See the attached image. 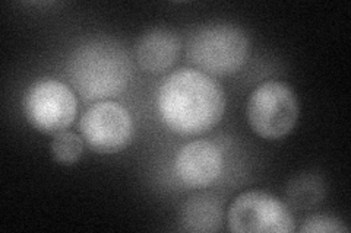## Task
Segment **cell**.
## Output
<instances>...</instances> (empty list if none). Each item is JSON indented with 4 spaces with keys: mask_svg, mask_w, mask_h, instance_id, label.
Instances as JSON below:
<instances>
[{
    "mask_svg": "<svg viewBox=\"0 0 351 233\" xmlns=\"http://www.w3.org/2000/svg\"><path fill=\"white\" fill-rule=\"evenodd\" d=\"M157 105L170 130L182 136H196L221 121L226 95L213 76L197 69H180L161 83Z\"/></svg>",
    "mask_w": 351,
    "mask_h": 233,
    "instance_id": "cell-1",
    "label": "cell"
},
{
    "mask_svg": "<svg viewBox=\"0 0 351 233\" xmlns=\"http://www.w3.org/2000/svg\"><path fill=\"white\" fill-rule=\"evenodd\" d=\"M68 77L85 101H101L122 94L132 77L126 50L108 38L84 42L68 60Z\"/></svg>",
    "mask_w": 351,
    "mask_h": 233,
    "instance_id": "cell-2",
    "label": "cell"
},
{
    "mask_svg": "<svg viewBox=\"0 0 351 233\" xmlns=\"http://www.w3.org/2000/svg\"><path fill=\"white\" fill-rule=\"evenodd\" d=\"M250 42L245 31L230 24H211L193 32L188 57L197 70L210 76H228L247 61Z\"/></svg>",
    "mask_w": 351,
    "mask_h": 233,
    "instance_id": "cell-3",
    "label": "cell"
},
{
    "mask_svg": "<svg viewBox=\"0 0 351 233\" xmlns=\"http://www.w3.org/2000/svg\"><path fill=\"white\" fill-rule=\"evenodd\" d=\"M299 101L287 85L269 81L252 92L247 102V121L258 136L281 139L295 127Z\"/></svg>",
    "mask_w": 351,
    "mask_h": 233,
    "instance_id": "cell-4",
    "label": "cell"
},
{
    "mask_svg": "<svg viewBox=\"0 0 351 233\" xmlns=\"http://www.w3.org/2000/svg\"><path fill=\"white\" fill-rule=\"evenodd\" d=\"M78 102L68 85L56 79H40L32 83L24 98L28 123L44 135H58L68 128L76 117Z\"/></svg>",
    "mask_w": 351,
    "mask_h": 233,
    "instance_id": "cell-5",
    "label": "cell"
},
{
    "mask_svg": "<svg viewBox=\"0 0 351 233\" xmlns=\"http://www.w3.org/2000/svg\"><path fill=\"white\" fill-rule=\"evenodd\" d=\"M228 228L236 233H290L294 217L289 207L265 191L241 193L227 213Z\"/></svg>",
    "mask_w": 351,
    "mask_h": 233,
    "instance_id": "cell-6",
    "label": "cell"
},
{
    "mask_svg": "<svg viewBox=\"0 0 351 233\" xmlns=\"http://www.w3.org/2000/svg\"><path fill=\"white\" fill-rule=\"evenodd\" d=\"M80 127L88 146L100 154L123 150L134 137V120L129 111L112 101H100L88 108Z\"/></svg>",
    "mask_w": 351,
    "mask_h": 233,
    "instance_id": "cell-7",
    "label": "cell"
},
{
    "mask_svg": "<svg viewBox=\"0 0 351 233\" xmlns=\"http://www.w3.org/2000/svg\"><path fill=\"white\" fill-rule=\"evenodd\" d=\"M224 156L221 150L208 140H195L179 150L174 169L179 180L191 188L213 184L223 172Z\"/></svg>",
    "mask_w": 351,
    "mask_h": 233,
    "instance_id": "cell-8",
    "label": "cell"
},
{
    "mask_svg": "<svg viewBox=\"0 0 351 233\" xmlns=\"http://www.w3.org/2000/svg\"><path fill=\"white\" fill-rule=\"evenodd\" d=\"M182 50V41L167 28H152L142 34L136 42V60L142 69L160 74L173 68Z\"/></svg>",
    "mask_w": 351,
    "mask_h": 233,
    "instance_id": "cell-9",
    "label": "cell"
},
{
    "mask_svg": "<svg viewBox=\"0 0 351 233\" xmlns=\"http://www.w3.org/2000/svg\"><path fill=\"white\" fill-rule=\"evenodd\" d=\"M223 210L211 195L191 198L182 208V225L189 232H217L221 228Z\"/></svg>",
    "mask_w": 351,
    "mask_h": 233,
    "instance_id": "cell-10",
    "label": "cell"
},
{
    "mask_svg": "<svg viewBox=\"0 0 351 233\" xmlns=\"http://www.w3.org/2000/svg\"><path fill=\"white\" fill-rule=\"evenodd\" d=\"M325 188L321 176L316 174H302L289 184L287 197L293 207L298 210H311L324 200Z\"/></svg>",
    "mask_w": 351,
    "mask_h": 233,
    "instance_id": "cell-11",
    "label": "cell"
},
{
    "mask_svg": "<svg viewBox=\"0 0 351 233\" xmlns=\"http://www.w3.org/2000/svg\"><path fill=\"white\" fill-rule=\"evenodd\" d=\"M50 152L53 159L62 165H73L78 162L82 156L84 152V141L82 139L75 135L73 131H60L58 135H54Z\"/></svg>",
    "mask_w": 351,
    "mask_h": 233,
    "instance_id": "cell-12",
    "label": "cell"
},
{
    "mask_svg": "<svg viewBox=\"0 0 351 233\" xmlns=\"http://www.w3.org/2000/svg\"><path fill=\"white\" fill-rule=\"evenodd\" d=\"M302 233H347L348 228L341 220L328 215H313L304 220Z\"/></svg>",
    "mask_w": 351,
    "mask_h": 233,
    "instance_id": "cell-13",
    "label": "cell"
}]
</instances>
